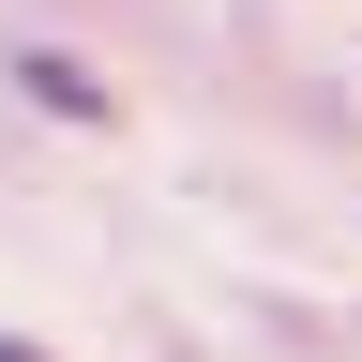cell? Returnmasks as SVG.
I'll return each instance as SVG.
<instances>
[{
  "instance_id": "obj_1",
  "label": "cell",
  "mask_w": 362,
  "mask_h": 362,
  "mask_svg": "<svg viewBox=\"0 0 362 362\" xmlns=\"http://www.w3.org/2000/svg\"><path fill=\"white\" fill-rule=\"evenodd\" d=\"M16 90H30L45 121H76V136H106V121H121V90L90 76V61H61V45H16Z\"/></svg>"
},
{
  "instance_id": "obj_2",
  "label": "cell",
  "mask_w": 362,
  "mask_h": 362,
  "mask_svg": "<svg viewBox=\"0 0 362 362\" xmlns=\"http://www.w3.org/2000/svg\"><path fill=\"white\" fill-rule=\"evenodd\" d=\"M0 362H45V347H30V332H0Z\"/></svg>"
}]
</instances>
